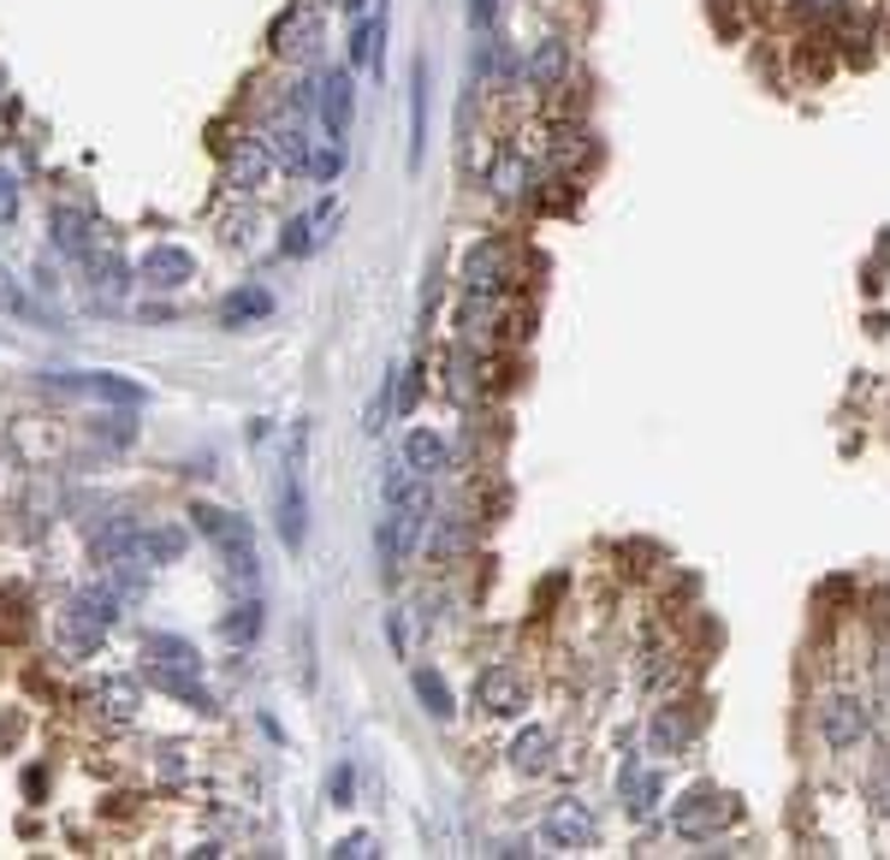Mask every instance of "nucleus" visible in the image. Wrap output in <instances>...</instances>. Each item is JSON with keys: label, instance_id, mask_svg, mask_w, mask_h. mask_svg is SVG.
Returning <instances> with one entry per match:
<instances>
[{"label": "nucleus", "instance_id": "21", "mask_svg": "<svg viewBox=\"0 0 890 860\" xmlns=\"http://www.w3.org/2000/svg\"><path fill=\"white\" fill-rule=\"evenodd\" d=\"M54 250H65V255H90V250H95L90 214H83V209H60V214H54Z\"/></svg>", "mask_w": 890, "mask_h": 860}, {"label": "nucleus", "instance_id": "11", "mask_svg": "<svg viewBox=\"0 0 890 860\" xmlns=\"http://www.w3.org/2000/svg\"><path fill=\"white\" fill-rule=\"evenodd\" d=\"M528 707V682L517 677L510 665H499V670H487L482 677V712L487 718H517Z\"/></svg>", "mask_w": 890, "mask_h": 860}, {"label": "nucleus", "instance_id": "23", "mask_svg": "<svg viewBox=\"0 0 890 860\" xmlns=\"http://www.w3.org/2000/svg\"><path fill=\"white\" fill-rule=\"evenodd\" d=\"M409 688H416V700H422V707L434 712V718H452V682H445L434 665L409 670Z\"/></svg>", "mask_w": 890, "mask_h": 860}, {"label": "nucleus", "instance_id": "30", "mask_svg": "<svg viewBox=\"0 0 890 860\" xmlns=\"http://www.w3.org/2000/svg\"><path fill=\"white\" fill-rule=\"evenodd\" d=\"M125 285H131V273H125V262H95V291H101V303L108 297H125Z\"/></svg>", "mask_w": 890, "mask_h": 860}, {"label": "nucleus", "instance_id": "27", "mask_svg": "<svg viewBox=\"0 0 890 860\" xmlns=\"http://www.w3.org/2000/svg\"><path fill=\"white\" fill-rule=\"evenodd\" d=\"M65 386H83V392H95V398H119V404H143V398H149L143 386L113 381V374H83V381H65Z\"/></svg>", "mask_w": 890, "mask_h": 860}, {"label": "nucleus", "instance_id": "15", "mask_svg": "<svg viewBox=\"0 0 890 860\" xmlns=\"http://www.w3.org/2000/svg\"><path fill=\"white\" fill-rule=\"evenodd\" d=\"M136 707H143V688H136L131 677H108V682H95V712H101V718H113V725H131Z\"/></svg>", "mask_w": 890, "mask_h": 860}, {"label": "nucleus", "instance_id": "18", "mask_svg": "<svg viewBox=\"0 0 890 860\" xmlns=\"http://www.w3.org/2000/svg\"><path fill=\"white\" fill-rule=\"evenodd\" d=\"M315 37H321L315 12L291 7L285 19H280V30H273V48H280V54H310V48H315Z\"/></svg>", "mask_w": 890, "mask_h": 860}, {"label": "nucleus", "instance_id": "24", "mask_svg": "<svg viewBox=\"0 0 890 860\" xmlns=\"http://www.w3.org/2000/svg\"><path fill=\"white\" fill-rule=\"evenodd\" d=\"M469 546H475V528L457 523V516H439V523H434V540H427V553H434V558H464Z\"/></svg>", "mask_w": 890, "mask_h": 860}, {"label": "nucleus", "instance_id": "9", "mask_svg": "<svg viewBox=\"0 0 890 860\" xmlns=\"http://www.w3.org/2000/svg\"><path fill=\"white\" fill-rule=\"evenodd\" d=\"M315 101H321V125H327V143H345L351 136V72H327L315 83Z\"/></svg>", "mask_w": 890, "mask_h": 860}, {"label": "nucleus", "instance_id": "5", "mask_svg": "<svg viewBox=\"0 0 890 860\" xmlns=\"http://www.w3.org/2000/svg\"><path fill=\"white\" fill-rule=\"evenodd\" d=\"M297 445H303V434L291 439V452H285V463H280V498H273L285 553H303V516H310V505H303V487H297Z\"/></svg>", "mask_w": 890, "mask_h": 860}, {"label": "nucleus", "instance_id": "6", "mask_svg": "<svg viewBox=\"0 0 890 860\" xmlns=\"http://www.w3.org/2000/svg\"><path fill=\"white\" fill-rule=\"evenodd\" d=\"M819 736H826V748H854L867 736V707L854 695H826L819 700Z\"/></svg>", "mask_w": 890, "mask_h": 860}, {"label": "nucleus", "instance_id": "31", "mask_svg": "<svg viewBox=\"0 0 890 860\" xmlns=\"http://www.w3.org/2000/svg\"><path fill=\"white\" fill-rule=\"evenodd\" d=\"M315 108V83L303 78V83H285V119H310Z\"/></svg>", "mask_w": 890, "mask_h": 860}, {"label": "nucleus", "instance_id": "4", "mask_svg": "<svg viewBox=\"0 0 890 860\" xmlns=\"http://www.w3.org/2000/svg\"><path fill=\"white\" fill-rule=\"evenodd\" d=\"M588 842H594L588 801H558L553 813L540 819V849H546V854H581Z\"/></svg>", "mask_w": 890, "mask_h": 860}, {"label": "nucleus", "instance_id": "20", "mask_svg": "<svg viewBox=\"0 0 890 860\" xmlns=\"http://www.w3.org/2000/svg\"><path fill=\"white\" fill-rule=\"evenodd\" d=\"M510 766H517V771H546V766H553V730L528 725L517 742H510Z\"/></svg>", "mask_w": 890, "mask_h": 860}, {"label": "nucleus", "instance_id": "8", "mask_svg": "<svg viewBox=\"0 0 890 860\" xmlns=\"http://www.w3.org/2000/svg\"><path fill=\"white\" fill-rule=\"evenodd\" d=\"M505 273H510V250L493 244V237H482V244L469 250V262H464V285L482 291V297H499V291H505Z\"/></svg>", "mask_w": 890, "mask_h": 860}, {"label": "nucleus", "instance_id": "7", "mask_svg": "<svg viewBox=\"0 0 890 860\" xmlns=\"http://www.w3.org/2000/svg\"><path fill=\"white\" fill-rule=\"evenodd\" d=\"M730 813H736L730 796H718V789H695V796L677 801V831L682 837H707V831H718V824H730Z\"/></svg>", "mask_w": 890, "mask_h": 860}, {"label": "nucleus", "instance_id": "3", "mask_svg": "<svg viewBox=\"0 0 890 860\" xmlns=\"http://www.w3.org/2000/svg\"><path fill=\"white\" fill-rule=\"evenodd\" d=\"M196 528L209 535V546H220V564H226V581L232 588H255L262 581V553H255V528L244 516L220 510V505H191Z\"/></svg>", "mask_w": 890, "mask_h": 860}, {"label": "nucleus", "instance_id": "26", "mask_svg": "<svg viewBox=\"0 0 890 860\" xmlns=\"http://www.w3.org/2000/svg\"><path fill=\"white\" fill-rule=\"evenodd\" d=\"M647 742H654V753H677L682 742H689V712H682V707H665V712L654 718V736H647Z\"/></svg>", "mask_w": 890, "mask_h": 860}, {"label": "nucleus", "instance_id": "12", "mask_svg": "<svg viewBox=\"0 0 890 860\" xmlns=\"http://www.w3.org/2000/svg\"><path fill=\"white\" fill-rule=\"evenodd\" d=\"M267 172H273V154H267L262 136H244V143L226 154V184L232 191H262Z\"/></svg>", "mask_w": 890, "mask_h": 860}, {"label": "nucleus", "instance_id": "37", "mask_svg": "<svg viewBox=\"0 0 890 860\" xmlns=\"http://www.w3.org/2000/svg\"><path fill=\"white\" fill-rule=\"evenodd\" d=\"M368 7V0H345V12H351V19H356V12H363Z\"/></svg>", "mask_w": 890, "mask_h": 860}, {"label": "nucleus", "instance_id": "36", "mask_svg": "<svg viewBox=\"0 0 890 860\" xmlns=\"http://www.w3.org/2000/svg\"><path fill=\"white\" fill-rule=\"evenodd\" d=\"M310 172H315V179H338V149H327V154H310Z\"/></svg>", "mask_w": 890, "mask_h": 860}, {"label": "nucleus", "instance_id": "28", "mask_svg": "<svg viewBox=\"0 0 890 860\" xmlns=\"http://www.w3.org/2000/svg\"><path fill=\"white\" fill-rule=\"evenodd\" d=\"M0 308H7V315H30V321H37V303H30V291L12 280L7 262H0Z\"/></svg>", "mask_w": 890, "mask_h": 860}, {"label": "nucleus", "instance_id": "25", "mask_svg": "<svg viewBox=\"0 0 890 860\" xmlns=\"http://www.w3.org/2000/svg\"><path fill=\"white\" fill-rule=\"evenodd\" d=\"M381 37H386V12L374 7L368 19L351 30V65H374V60H381Z\"/></svg>", "mask_w": 890, "mask_h": 860}, {"label": "nucleus", "instance_id": "10", "mask_svg": "<svg viewBox=\"0 0 890 860\" xmlns=\"http://www.w3.org/2000/svg\"><path fill=\"white\" fill-rule=\"evenodd\" d=\"M196 280V255L191 250H179V244H155L143 255V285H155V291H179V285H191Z\"/></svg>", "mask_w": 890, "mask_h": 860}, {"label": "nucleus", "instance_id": "29", "mask_svg": "<svg viewBox=\"0 0 890 860\" xmlns=\"http://www.w3.org/2000/svg\"><path fill=\"white\" fill-rule=\"evenodd\" d=\"M19 220V179H12V149H0V226Z\"/></svg>", "mask_w": 890, "mask_h": 860}, {"label": "nucleus", "instance_id": "17", "mask_svg": "<svg viewBox=\"0 0 890 860\" xmlns=\"http://www.w3.org/2000/svg\"><path fill=\"white\" fill-rule=\"evenodd\" d=\"M267 308H273V297H267V291H262V285H237V291H232V297H226V303H220V326H232V333H237V326H250V321H262V315H267Z\"/></svg>", "mask_w": 890, "mask_h": 860}, {"label": "nucleus", "instance_id": "19", "mask_svg": "<svg viewBox=\"0 0 890 860\" xmlns=\"http://www.w3.org/2000/svg\"><path fill=\"white\" fill-rule=\"evenodd\" d=\"M262 624H267V617H262V599H237V606H232L226 617H220V641L250 647L255 635H262Z\"/></svg>", "mask_w": 890, "mask_h": 860}, {"label": "nucleus", "instance_id": "14", "mask_svg": "<svg viewBox=\"0 0 890 860\" xmlns=\"http://www.w3.org/2000/svg\"><path fill=\"white\" fill-rule=\"evenodd\" d=\"M564 78H570V48L558 37H540L535 54H528V90H558Z\"/></svg>", "mask_w": 890, "mask_h": 860}, {"label": "nucleus", "instance_id": "16", "mask_svg": "<svg viewBox=\"0 0 890 860\" xmlns=\"http://www.w3.org/2000/svg\"><path fill=\"white\" fill-rule=\"evenodd\" d=\"M404 469L409 475H439L445 469V439L434 427H409L404 434Z\"/></svg>", "mask_w": 890, "mask_h": 860}, {"label": "nucleus", "instance_id": "22", "mask_svg": "<svg viewBox=\"0 0 890 860\" xmlns=\"http://www.w3.org/2000/svg\"><path fill=\"white\" fill-rule=\"evenodd\" d=\"M427 149V65L416 60V78H409V161H422Z\"/></svg>", "mask_w": 890, "mask_h": 860}, {"label": "nucleus", "instance_id": "2", "mask_svg": "<svg viewBox=\"0 0 890 860\" xmlns=\"http://www.w3.org/2000/svg\"><path fill=\"white\" fill-rule=\"evenodd\" d=\"M143 677L161 688V695H173L184 700L191 712H214V695L202 688V659H196V647L184 641V635H149L143 641Z\"/></svg>", "mask_w": 890, "mask_h": 860}, {"label": "nucleus", "instance_id": "34", "mask_svg": "<svg viewBox=\"0 0 890 860\" xmlns=\"http://www.w3.org/2000/svg\"><path fill=\"white\" fill-rule=\"evenodd\" d=\"M155 766H161V778H166V783H179V778H184V748H179V742H166Z\"/></svg>", "mask_w": 890, "mask_h": 860}, {"label": "nucleus", "instance_id": "33", "mask_svg": "<svg viewBox=\"0 0 890 860\" xmlns=\"http://www.w3.org/2000/svg\"><path fill=\"white\" fill-rule=\"evenodd\" d=\"M351 854H356V860H368V854H374V837H368V831H356V837H338V842H333V860H351Z\"/></svg>", "mask_w": 890, "mask_h": 860}, {"label": "nucleus", "instance_id": "1", "mask_svg": "<svg viewBox=\"0 0 890 860\" xmlns=\"http://www.w3.org/2000/svg\"><path fill=\"white\" fill-rule=\"evenodd\" d=\"M119 594L113 581H83V588L65 599V611H60V629H54V652L65 665H78V659H90V652L108 641V629H113V617H119Z\"/></svg>", "mask_w": 890, "mask_h": 860}, {"label": "nucleus", "instance_id": "13", "mask_svg": "<svg viewBox=\"0 0 890 860\" xmlns=\"http://www.w3.org/2000/svg\"><path fill=\"white\" fill-rule=\"evenodd\" d=\"M262 143H267V154H273V166L310 172V136L297 131V119H273V125L262 131Z\"/></svg>", "mask_w": 890, "mask_h": 860}, {"label": "nucleus", "instance_id": "35", "mask_svg": "<svg viewBox=\"0 0 890 860\" xmlns=\"http://www.w3.org/2000/svg\"><path fill=\"white\" fill-rule=\"evenodd\" d=\"M493 12H499V7H493V0H469V24L482 30V37L493 30Z\"/></svg>", "mask_w": 890, "mask_h": 860}, {"label": "nucleus", "instance_id": "32", "mask_svg": "<svg viewBox=\"0 0 890 860\" xmlns=\"http://www.w3.org/2000/svg\"><path fill=\"white\" fill-rule=\"evenodd\" d=\"M351 796H356V771H351V766H333V778H327V801H333V807H351Z\"/></svg>", "mask_w": 890, "mask_h": 860}]
</instances>
